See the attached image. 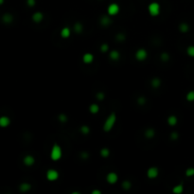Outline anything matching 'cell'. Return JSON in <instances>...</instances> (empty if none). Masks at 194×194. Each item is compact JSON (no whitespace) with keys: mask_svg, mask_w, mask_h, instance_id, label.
<instances>
[{"mask_svg":"<svg viewBox=\"0 0 194 194\" xmlns=\"http://www.w3.org/2000/svg\"><path fill=\"white\" fill-rule=\"evenodd\" d=\"M73 30H74L75 32H76V33L80 34V33H81V32H82V30H84V26H82V24H81V23L77 22V23H75V24H74Z\"/></svg>","mask_w":194,"mask_h":194,"instance_id":"obj_22","label":"cell"},{"mask_svg":"<svg viewBox=\"0 0 194 194\" xmlns=\"http://www.w3.org/2000/svg\"><path fill=\"white\" fill-rule=\"evenodd\" d=\"M88 156H89V154L87 153L84 152V153H81V158H82V159H87Z\"/></svg>","mask_w":194,"mask_h":194,"instance_id":"obj_39","label":"cell"},{"mask_svg":"<svg viewBox=\"0 0 194 194\" xmlns=\"http://www.w3.org/2000/svg\"><path fill=\"white\" fill-rule=\"evenodd\" d=\"M186 100H188V101H190V102L194 101V90L189 91L188 94H186Z\"/></svg>","mask_w":194,"mask_h":194,"instance_id":"obj_29","label":"cell"},{"mask_svg":"<svg viewBox=\"0 0 194 194\" xmlns=\"http://www.w3.org/2000/svg\"><path fill=\"white\" fill-rule=\"evenodd\" d=\"M135 60L138 61V62H143V61L147 60L148 58V51L145 48H138L135 51Z\"/></svg>","mask_w":194,"mask_h":194,"instance_id":"obj_6","label":"cell"},{"mask_svg":"<svg viewBox=\"0 0 194 194\" xmlns=\"http://www.w3.org/2000/svg\"><path fill=\"white\" fill-rule=\"evenodd\" d=\"M117 114L116 113H111L107 118L105 119L103 123V126H102V130L106 133H109L113 130L114 126L116 125V122H117Z\"/></svg>","mask_w":194,"mask_h":194,"instance_id":"obj_1","label":"cell"},{"mask_svg":"<svg viewBox=\"0 0 194 194\" xmlns=\"http://www.w3.org/2000/svg\"><path fill=\"white\" fill-rule=\"evenodd\" d=\"M89 112L92 115H96L99 112V105L98 103H92L90 106H89Z\"/></svg>","mask_w":194,"mask_h":194,"instance_id":"obj_19","label":"cell"},{"mask_svg":"<svg viewBox=\"0 0 194 194\" xmlns=\"http://www.w3.org/2000/svg\"><path fill=\"white\" fill-rule=\"evenodd\" d=\"M179 30H180L181 32H183V33H186V32L189 30L188 24H186V23H181L180 25H179Z\"/></svg>","mask_w":194,"mask_h":194,"instance_id":"obj_25","label":"cell"},{"mask_svg":"<svg viewBox=\"0 0 194 194\" xmlns=\"http://www.w3.org/2000/svg\"><path fill=\"white\" fill-rule=\"evenodd\" d=\"M159 175V170L157 167H150L147 170V177L149 179H155Z\"/></svg>","mask_w":194,"mask_h":194,"instance_id":"obj_7","label":"cell"},{"mask_svg":"<svg viewBox=\"0 0 194 194\" xmlns=\"http://www.w3.org/2000/svg\"><path fill=\"white\" fill-rule=\"evenodd\" d=\"M59 177H60L59 171L55 170V168H49V170H48L46 172V178L48 179V181L49 182H55L58 180Z\"/></svg>","mask_w":194,"mask_h":194,"instance_id":"obj_4","label":"cell"},{"mask_svg":"<svg viewBox=\"0 0 194 194\" xmlns=\"http://www.w3.org/2000/svg\"><path fill=\"white\" fill-rule=\"evenodd\" d=\"M49 156H50V159H51L52 161H54V162L59 161L63 156L62 147H61L59 144H57V143H54L51 147V150H50Z\"/></svg>","mask_w":194,"mask_h":194,"instance_id":"obj_2","label":"cell"},{"mask_svg":"<svg viewBox=\"0 0 194 194\" xmlns=\"http://www.w3.org/2000/svg\"><path fill=\"white\" fill-rule=\"evenodd\" d=\"M27 5L28 7H30V8H32V7L36 5V0H27Z\"/></svg>","mask_w":194,"mask_h":194,"instance_id":"obj_37","label":"cell"},{"mask_svg":"<svg viewBox=\"0 0 194 194\" xmlns=\"http://www.w3.org/2000/svg\"><path fill=\"white\" fill-rule=\"evenodd\" d=\"M109 58L111 61H113V62H117L120 59V53L119 51H117V50L114 49V50H111L109 52Z\"/></svg>","mask_w":194,"mask_h":194,"instance_id":"obj_14","label":"cell"},{"mask_svg":"<svg viewBox=\"0 0 194 194\" xmlns=\"http://www.w3.org/2000/svg\"><path fill=\"white\" fill-rule=\"evenodd\" d=\"M148 12L152 17H156L161 12V6L158 2H151L148 5Z\"/></svg>","mask_w":194,"mask_h":194,"instance_id":"obj_3","label":"cell"},{"mask_svg":"<svg viewBox=\"0 0 194 194\" xmlns=\"http://www.w3.org/2000/svg\"><path fill=\"white\" fill-rule=\"evenodd\" d=\"M99 153H100V156H101V157H103V158H108L110 156V153H110V150L108 148H102V149H100Z\"/></svg>","mask_w":194,"mask_h":194,"instance_id":"obj_24","label":"cell"},{"mask_svg":"<svg viewBox=\"0 0 194 194\" xmlns=\"http://www.w3.org/2000/svg\"><path fill=\"white\" fill-rule=\"evenodd\" d=\"M99 49H100V51H101L102 53L108 52L109 50H110V49H109V45H107V44H102L101 46H100Z\"/></svg>","mask_w":194,"mask_h":194,"instance_id":"obj_33","label":"cell"},{"mask_svg":"<svg viewBox=\"0 0 194 194\" xmlns=\"http://www.w3.org/2000/svg\"><path fill=\"white\" fill-rule=\"evenodd\" d=\"M60 35H61V37L64 38V39L69 38V37H70V35H71V30H70L69 28L64 27V28H62V30H61Z\"/></svg>","mask_w":194,"mask_h":194,"instance_id":"obj_15","label":"cell"},{"mask_svg":"<svg viewBox=\"0 0 194 194\" xmlns=\"http://www.w3.org/2000/svg\"><path fill=\"white\" fill-rule=\"evenodd\" d=\"M96 98L98 100H103L105 99V94H104L103 92H98L96 95Z\"/></svg>","mask_w":194,"mask_h":194,"instance_id":"obj_34","label":"cell"},{"mask_svg":"<svg viewBox=\"0 0 194 194\" xmlns=\"http://www.w3.org/2000/svg\"><path fill=\"white\" fill-rule=\"evenodd\" d=\"M144 135H145V137H146V138L152 139V138L154 137V136H155V131H154V129H153V128H148V129H147V130L145 131Z\"/></svg>","mask_w":194,"mask_h":194,"instance_id":"obj_17","label":"cell"},{"mask_svg":"<svg viewBox=\"0 0 194 194\" xmlns=\"http://www.w3.org/2000/svg\"><path fill=\"white\" fill-rule=\"evenodd\" d=\"M2 21H3V23H5V24H10V23H12V21H13V16L10 13H5L4 15L2 16Z\"/></svg>","mask_w":194,"mask_h":194,"instance_id":"obj_20","label":"cell"},{"mask_svg":"<svg viewBox=\"0 0 194 194\" xmlns=\"http://www.w3.org/2000/svg\"><path fill=\"white\" fill-rule=\"evenodd\" d=\"M80 131L82 135H87L89 133H90V128H89L87 125H82V126L80 128Z\"/></svg>","mask_w":194,"mask_h":194,"instance_id":"obj_28","label":"cell"},{"mask_svg":"<svg viewBox=\"0 0 194 194\" xmlns=\"http://www.w3.org/2000/svg\"><path fill=\"white\" fill-rule=\"evenodd\" d=\"M120 12V7L117 3H111V4L107 7V14L110 16H116Z\"/></svg>","mask_w":194,"mask_h":194,"instance_id":"obj_5","label":"cell"},{"mask_svg":"<svg viewBox=\"0 0 194 194\" xmlns=\"http://www.w3.org/2000/svg\"><path fill=\"white\" fill-rule=\"evenodd\" d=\"M183 191H184V186L182 184H178L173 186V188H172V192L174 194H182Z\"/></svg>","mask_w":194,"mask_h":194,"instance_id":"obj_21","label":"cell"},{"mask_svg":"<svg viewBox=\"0 0 194 194\" xmlns=\"http://www.w3.org/2000/svg\"><path fill=\"white\" fill-rule=\"evenodd\" d=\"M10 124V118L7 116L0 117V127L1 128H7Z\"/></svg>","mask_w":194,"mask_h":194,"instance_id":"obj_13","label":"cell"},{"mask_svg":"<svg viewBox=\"0 0 194 194\" xmlns=\"http://www.w3.org/2000/svg\"><path fill=\"white\" fill-rule=\"evenodd\" d=\"M137 103L138 105H145L146 104V99L144 98V97H140V98L137 99Z\"/></svg>","mask_w":194,"mask_h":194,"instance_id":"obj_35","label":"cell"},{"mask_svg":"<svg viewBox=\"0 0 194 194\" xmlns=\"http://www.w3.org/2000/svg\"><path fill=\"white\" fill-rule=\"evenodd\" d=\"M92 194H101V191L99 189H93L91 191Z\"/></svg>","mask_w":194,"mask_h":194,"instance_id":"obj_40","label":"cell"},{"mask_svg":"<svg viewBox=\"0 0 194 194\" xmlns=\"http://www.w3.org/2000/svg\"><path fill=\"white\" fill-rule=\"evenodd\" d=\"M179 137V135H178V133L177 132H172L171 134V139H172V140H176Z\"/></svg>","mask_w":194,"mask_h":194,"instance_id":"obj_38","label":"cell"},{"mask_svg":"<svg viewBox=\"0 0 194 194\" xmlns=\"http://www.w3.org/2000/svg\"><path fill=\"white\" fill-rule=\"evenodd\" d=\"M170 59H171V57H170V54H168V53H167V52L161 53V55H160V60L162 61V62H164V63L168 62V61H170Z\"/></svg>","mask_w":194,"mask_h":194,"instance_id":"obj_27","label":"cell"},{"mask_svg":"<svg viewBox=\"0 0 194 194\" xmlns=\"http://www.w3.org/2000/svg\"><path fill=\"white\" fill-rule=\"evenodd\" d=\"M31 189V185L30 184V183H22L20 186H19V190L21 192H28L30 191V190Z\"/></svg>","mask_w":194,"mask_h":194,"instance_id":"obj_18","label":"cell"},{"mask_svg":"<svg viewBox=\"0 0 194 194\" xmlns=\"http://www.w3.org/2000/svg\"><path fill=\"white\" fill-rule=\"evenodd\" d=\"M121 188H123L124 190L131 189V188H132V183L130 181H128V180H125V181H123V182L121 183Z\"/></svg>","mask_w":194,"mask_h":194,"instance_id":"obj_26","label":"cell"},{"mask_svg":"<svg viewBox=\"0 0 194 194\" xmlns=\"http://www.w3.org/2000/svg\"><path fill=\"white\" fill-rule=\"evenodd\" d=\"M186 54H188L189 57L194 58V46H188V48H186Z\"/></svg>","mask_w":194,"mask_h":194,"instance_id":"obj_30","label":"cell"},{"mask_svg":"<svg viewBox=\"0 0 194 194\" xmlns=\"http://www.w3.org/2000/svg\"><path fill=\"white\" fill-rule=\"evenodd\" d=\"M31 19L34 23L39 24L44 20V14H43V12H34L33 14H32Z\"/></svg>","mask_w":194,"mask_h":194,"instance_id":"obj_11","label":"cell"},{"mask_svg":"<svg viewBox=\"0 0 194 194\" xmlns=\"http://www.w3.org/2000/svg\"><path fill=\"white\" fill-rule=\"evenodd\" d=\"M118 181V175L116 172H109L106 175V182L110 185H115L117 184Z\"/></svg>","mask_w":194,"mask_h":194,"instance_id":"obj_8","label":"cell"},{"mask_svg":"<svg viewBox=\"0 0 194 194\" xmlns=\"http://www.w3.org/2000/svg\"><path fill=\"white\" fill-rule=\"evenodd\" d=\"M186 177H192V176H194V168H186Z\"/></svg>","mask_w":194,"mask_h":194,"instance_id":"obj_32","label":"cell"},{"mask_svg":"<svg viewBox=\"0 0 194 194\" xmlns=\"http://www.w3.org/2000/svg\"><path fill=\"white\" fill-rule=\"evenodd\" d=\"M94 61V55L90 52H86L82 55V62L85 64H90Z\"/></svg>","mask_w":194,"mask_h":194,"instance_id":"obj_12","label":"cell"},{"mask_svg":"<svg viewBox=\"0 0 194 194\" xmlns=\"http://www.w3.org/2000/svg\"><path fill=\"white\" fill-rule=\"evenodd\" d=\"M23 163L25 166L27 167H31L35 164V158L34 156H32L31 154H28L23 158Z\"/></svg>","mask_w":194,"mask_h":194,"instance_id":"obj_10","label":"cell"},{"mask_svg":"<svg viewBox=\"0 0 194 194\" xmlns=\"http://www.w3.org/2000/svg\"><path fill=\"white\" fill-rule=\"evenodd\" d=\"M167 122H168V124L170 125V126L173 127V126H175V125L178 123V118H177V117H176V116H174V115H171V116L168 117Z\"/></svg>","mask_w":194,"mask_h":194,"instance_id":"obj_16","label":"cell"},{"mask_svg":"<svg viewBox=\"0 0 194 194\" xmlns=\"http://www.w3.org/2000/svg\"><path fill=\"white\" fill-rule=\"evenodd\" d=\"M4 2H5V0H0V6H1Z\"/></svg>","mask_w":194,"mask_h":194,"instance_id":"obj_41","label":"cell"},{"mask_svg":"<svg viewBox=\"0 0 194 194\" xmlns=\"http://www.w3.org/2000/svg\"><path fill=\"white\" fill-rule=\"evenodd\" d=\"M151 85H152L154 89L160 87V85H161V80H160L159 78H157V77L153 78V80L151 81Z\"/></svg>","mask_w":194,"mask_h":194,"instance_id":"obj_23","label":"cell"},{"mask_svg":"<svg viewBox=\"0 0 194 194\" xmlns=\"http://www.w3.org/2000/svg\"><path fill=\"white\" fill-rule=\"evenodd\" d=\"M58 120L60 122H62V123H66V122H67V120H68L67 116L66 114H60L58 116Z\"/></svg>","mask_w":194,"mask_h":194,"instance_id":"obj_31","label":"cell"},{"mask_svg":"<svg viewBox=\"0 0 194 194\" xmlns=\"http://www.w3.org/2000/svg\"><path fill=\"white\" fill-rule=\"evenodd\" d=\"M116 38L117 41H124L126 36H125V34H123V33H117L116 35Z\"/></svg>","mask_w":194,"mask_h":194,"instance_id":"obj_36","label":"cell"},{"mask_svg":"<svg viewBox=\"0 0 194 194\" xmlns=\"http://www.w3.org/2000/svg\"><path fill=\"white\" fill-rule=\"evenodd\" d=\"M111 17L112 16L108 15V14H107V15H102L99 19V24L103 27H109L110 25L113 23V20Z\"/></svg>","mask_w":194,"mask_h":194,"instance_id":"obj_9","label":"cell"}]
</instances>
